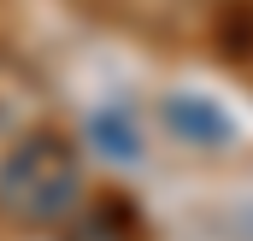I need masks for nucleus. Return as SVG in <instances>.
Listing matches in <instances>:
<instances>
[{"label":"nucleus","instance_id":"1","mask_svg":"<svg viewBox=\"0 0 253 241\" xmlns=\"http://www.w3.org/2000/svg\"><path fill=\"white\" fill-rule=\"evenodd\" d=\"M88 206V159L59 123L24 129L0 153V224L24 236H59Z\"/></svg>","mask_w":253,"mask_h":241},{"label":"nucleus","instance_id":"2","mask_svg":"<svg viewBox=\"0 0 253 241\" xmlns=\"http://www.w3.org/2000/svg\"><path fill=\"white\" fill-rule=\"evenodd\" d=\"M165 129L183 135V141H194V147H218V141H230L224 106L206 100V94H165Z\"/></svg>","mask_w":253,"mask_h":241},{"label":"nucleus","instance_id":"3","mask_svg":"<svg viewBox=\"0 0 253 241\" xmlns=\"http://www.w3.org/2000/svg\"><path fill=\"white\" fill-rule=\"evenodd\" d=\"M135 200H106V206H83L71 224L59 230V241H147L141 218L129 212Z\"/></svg>","mask_w":253,"mask_h":241}]
</instances>
